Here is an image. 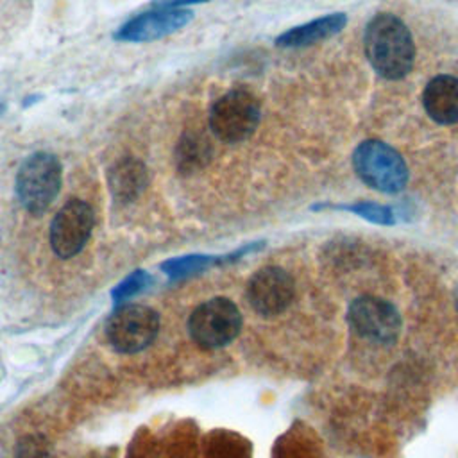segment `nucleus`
<instances>
[{"label": "nucleus", "instance_id": "a211bd4d", "mask_svg": "<svg viewBox=\"0 0 458 458\" xmlns=\"http://www.w3.org/2000/svg\"><path fill=\"white\" fill-rule=\"evenodd\" d=\"M16 458H50L48 442L41 435H29L18 442Z\"/></svg>", "mask_w": 458, "mask_h": 458}, {"label": "nucleus", "instance_id": "f8f14e48", "mask_svg": "<svg viewBox=\"0 0 458 458\" xmlns=\"http://www.w3.org/2000/svg\"><path fill=\"white\" fill-rule=\"evenodd\" d=\"M148 184V170L143 161L132 156L120 157L107 172V186L120 204L136 200Z\"/></svg>", "mask_w": 458, "mask_h": 458}, {"label": "nucleus", "instance_id": "f03ea898", "mask_svg": "<svg viewBox=\"0 0 458 458\" xmlns=\"http://www.w3.org/2000/svg\"><path fill=\"white\" fill-rule=\"evenodd\" d=\"M356 175L372 190L399 193L410 179L404 157L381 140H365L352 152Z\"/></svg>", "mask_w": 458, "mask_h": 458}, {"label": "nucleus", "instance_id": "6e6552de", "mask_svg": "<svg viewBox=\"0 0 458 458\" xmlns=\"http://www.w3.org/2000/svg\"><path fill=\"white\" fill-rule=\"evenodd\" d=\"M347 322L358 336L372 344H392L401 333L397 308L374 295L354 299L347 310Z\"/></svg>", "mask_w": 458, "mask_h": 458}, {"label": "nucleus", "instance_id": "412c9836", "mask_svg": "<svg viewBox=\"0 0 458 458\" xmlns=\"http://www.w3.org/2000/svg\"><path fill=\"white\" fill-rule=\"evenodd\" d=\"M456 304H458V297H456Z\"/></svg>", "mask_w": 458, "mask_h": 458}, {"label": "nucleus", "instance_id": "6ab92c4d", "mask_svg": "<svg viewBox=\"0 0 458 458\" xmlns=\"http://www.w3.org/2000/svg\"><path fill=\"white\" fill-rule=\"evenodd\" d=\"M208 0H152L154 7H163V9H181L190 4H200Z\"/></svg>", "mask_w": 458, "mask_h": 458}, {"label": "nucleus", "instance_id": "f3484780", "mask_svg": "<svg viewBox=\"0 0 458 458\" xmlns=\"http://www.w3.org/2000/svg\"><path fill=\"white\" fill-rule=\"evenodd\" d=\"M150 281H152V277H150L147 272H143V270H134L131 276H127V277L113 290V299H114V301H127V299L134 297L136 293H140L141 290H145Z\"/></svg>", "mask_w": 458, "mask_h": 458}, {"label": "nucleus", "instance_id": "4468645a", "mask_svg": "<svg viewBox=\"0 0 458 458\" xmlns=\"http://www.w3.org/2000/svg\"><path fill=\"white\" fill-rule=\"evenodd\" d=\"M213 157V143L208 134L197 127L186 129L177 140L174 150L175 168L181 175H193L204 170Z\"/></svg>", "mask_w": 458, "mask_h": 458}, {"label": "nucleus", "instance_id": "f257e3e1", "mask_svg": "<svg viewBox=\"0 0 458 458\" xmlns=\"http://www.w3.org/2000/svg\"><path fill=\"white\" fill-rule=\"evenodd\" d=\"M363 47L372 70L386 81H399L413 68V36L406 23L392 13H377L369 20Z\"/></svg>", "mask_w": 458, "mask_h": 458}, {"label": "nucleus", "instance_id": "39448f33", "mask_svg": "<svg viewBox=\"0 0 458 458\" xmlns=\"http://www.w3.org/2000/svg\"><path fill=\"white\" fill-rule=\"evenodd\" d=\"M242 329V313L227 297H211L199 304L188 318L190 338L202 349L229 345Z\"/></svg>", "mask_w": 458, "mask_h": 458}, {"label": "nucleus", "instance_id": "20e7f679", "mask_svg": "<svg viewBox=\"0 0 458 458\" xmlns=\"http://www.w3.org/2000/svg\"><path fill=\"white\" fill-rule=\"evenodd\" d=\"M261 118L258 97L234 88L215 100L209 109V129L224 143H240L254 134Z\"/></svg>", "mask_w": 458, "mask_h": 458}, {"label": "nucleus", "instance_id": "0eeeda50", "mask_svg": "<svg viewBox=\"0 0 458 458\" xmlns=\"http://www.w3.org/2000/svg\"><path fill=\"white\" fill-rule=\"evenodd\" d=\"M95 225L93 208L81 199L66 200L54 215L48 238L50 247L61 259L79 254L88 243Z\"/></svg>", "mask_w": 458, "mask_h": 458}, {"label": "nucleus", "instance_id": "dca6fc26", "mask_svg": "<svg viewBox=\"0 0 458 458\" xmlns=\"http://www.w3.org/2000/svg\"><path fill=\"white\" fill-rule=\"evenodd\" d=\"M340 209L351 211L369 222L381 224V225H392L394 224V211L388 206L374 204V202H356V204H347V206H338Z\"/></svg>", "mask_w": 458, "mask_h": 458}, {"label": "nucleus", "instance_id": "9b49d317", "mask_svg": "<svg viewBox=\"0 0 458 458\" xmlns=\"http://www.w3.org/2000/svg\"><path fill=\"white\" fill-rule=\"evenodd\" d=\"M422 104L428 116L440 125H453L458 122V77L437 75L422 93Z\"/></svg>", "mask_w": 458, "mask_h": 458}, {"label": "nucleus", "instance_id": "2eb2a0df", "mask_svg": "<svg viewBox=\"0 0 458 458\" xmlns=\"http://www.w3.org/2000/svg\"><path fill=\"white\" fill-rule=\"evenodd\" d=\"M220 261L215 256H202V254H191V256H181V258H172L161 265V268L170 276V277H184L190 274H197L204 268H208L211 263Z\"/></svg>", "mask_w": 458, "mask_h": 458}, {"label": "nucleus", "instance_id": "ddd939ff", "mask_svg": "<svg viewBox=\"0 0 458 458\" xmlns=\"http://www.w3.org/2000/svg\"><path fill=\"white\" fill-rule=\"evenodd\" d=\"M347 23L345 13H331L320 18L310 20L302 25L292 27L276 38V45L283 48H301L324 41L338 34Z\"/></svg>", "mask_w": 458, "mask_h": 458}, {"label": "nucleus", "instance_id": "7ed1b4c3", "mask_svg": "<svg viewBox=\"0 0 458 458\" xmlns=\"http://www.w3.org/2000/svg\"><path fill=\"white\" fill-rule=\"evenodd\" d=\"M63 182L61 161L50 152H36L20 165L14 190L20 206L30 215L45 213L55 200Z\"/></svg>", "mask_w": 458, "mask_h": 458}, {"label": "nucleus", "instance_id": "1a4fd4ad", "mask_svg": "<svg viewBox=\"0 0 458 458\" xmlns=\"http://www.w3.org/2000/svg\"><path fill=\"white\" fill-rule=\"evenodd\" d=\"M247 302L259 317L281 315L293 301V277L281 267L268 265L252 274L247 283Z\"/></svg>", "mask_w": 458, "mask_h": 458}, {"label": "nucleus", "instance_id": "423d86ee", "mask_svg": "<svg viewBox=\"0 0 458 458\" xmlns=\"http://www.w3.org/2000/svg\"><path fill=\"white\" fill-rule=\"evenodd\" d=\"M157 333V311L136 302L118 306L106 324L107 342L120 354H136L145 351L154 344Z\"/></svg>", "mask_w": 458, "mask_h": 458}, {"label": "nucleus", "instance_id": "9d476101", "mask_svg": "<svg viewBox=\"0 0 458 458\" xmlns=\"http://www.w3.org/2000/svg\"><path fill=\"white\" fill-rule=\"evenodd\" d=\"M191 18H193V13L190 9L156 7L154 11H147L138 16H132L123 25H120L114 32V39L125 41V43L154 41L177 32L179 29L188 25Z\"/></svg>", "mask_w": 458, "mask_h": 458}, {"label": "nucleus", "instance_id": "aec40b11", "mask_svg": "<svg viewBox=\"0 0 458 458\" xmlns=\"http://www.w3.org/2000/svg\"><path fill=\"white\" fill-rule=\"evenodd\" d=\"M4 107H5V106H4V104H0V113L4 111Z\"/></svg>", "mask_w": 458, "mask_h": 458}]
</instances>
